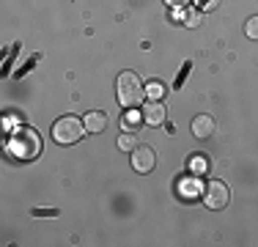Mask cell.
<instances>
[{"label": "cell", "mask_w": 258, "mask_h": 247, "mask_svg": "<svg viewBox=\"0 0 258 247\" xmlns=\"http://www.w3.org/2000/svg\"><path fill=\"white\" fill-rule=\"evenodd\" d=\"M115 91H118V102L121 107H138L146 96V85L140 83V77L135 72H121L118 83H115Z\"/></svg>", "instance_id": "cell-1"}, {"label": "cell", "mask_w": 258, "mask_h": 247, "mask_svg": "<svg viewBox=\"0 0 258 247\" xmlns=\"http://www.w3.org/2000/svg\"><path fill=\"white\" fill-rule=\"evenodd\" d=\"M9 151L17 159H36L41 154V138L33 129H17L9 140Z\"/></svg>", "instance_id": "cell-2"}, {"label": "cell", "mask_w": 258, "mask_h": 247, "mask_svg": "<svg viewBox=\"0 0 258 247\" xmlns=\"http://www.w3.org/2000/svg\"><path fill=\"white\" fill-rule=\"evenodd\" d=\"M83 132H85V124L80 118H75V115H63V118H58L52 124V140L60 146L77 143V140L83 138Z\"/></svg>", "instance_id": "cell-3"}, {"label": "cell", "mask_w": 258, "mask_h": 247, "mask_svg": "<svg viewBox=\"0 0 258 247\" xmlns=\"http://www.w3.org/2000/svg\"><path fill=\"white\" fill-rule=\"evenodd\" d=\"M228 184L225 181H220V178H212V181H206L204 184V203L209 209H225L228 206Z\"/></svg>", "instance_id": "cell-4"}, {"label": "cell", "mask_w": 258, "mask_h": 247, "mask_svg": "<svg viewBox=\"0 0 258 247\" xmlns=\"http://www.w3.org/2000/svg\"><path fill=\"white\" fill-rule=\"evenodd\" d=\"M140 115H143V124H149V127H162L165 118H168V110L159 99H149L140 110Z\"/></svg>", "instance_id": "cell-5"}, {"label": "cell", "mask_w": 258, "mask_h": 247, "mask_svg": "<svg viewBox=\"0 0 258 247\" xmlns=\"http://www.w3.org/2000/svg\"><path fill=\"white\" fill-rule=\"evenodd\" d=\"M154 165H157V154H154V148H149V146H138L132 151V168L138 170V173H149V170H154Z\"/></svg>", "instance_id": "cell-6"}, {"label": "cell", "mask_w": 258, "mask_h": 247, "mask_svg": "<svg viewBox=\"0 0 258 247\" xmlns=\"http://www.w3.org/2000/svg\"><path fill=\"white\" fill-rule=\"evenodd\" d=\"M214 132H217V121H214V115L201 113V115H195V118H192V135H195V138L206 140V138H212Z\"/></svg>", "instance_id": "cell-7"}, {"label": "cell", "mask_w": 258, "mask_h": 247, "mask_svg": "<svg viewBox=\"0 0 258 247\" xmlns=\"http://www.w3.org/2000/svg\"><path fill=\"white\" fill-rule=\"evenodd\" d=\"M85 132H91V135H96V132H104L107 129V115L102 113V110H91V113H85Z\"/></svg>", "instance_id": "cell-8"}, {"label": "cell", "mask_w": 258, "mask_h": 247, "mask_svg": "<svg viewBox=\"0 0 258 247\" xmlns=\"http://www.w3.org/2000/svg\"><path fill=\"white\" fill-rule=\"evenodd\" d=\"M118 148H124V151H129L132 154L135 148H138V138H135V132H124L118 138Z\"/></svg>", "instance_id": "cell-9"}, {"label": "cell", "mask_w": 258, "mask_h": 247, "mask_svg": "<svg viewBox=\"0 0 258 247\" xmlns=\"http://www.w3.org/2000/svg\"><path fill=\"white\" fill-rule=\"evenodd\" d=\"M146 91H149V99H162V94H165L168 88H165V83H159V80H149Z\"/></svg>", "instance_id": "cell-10"}, {"label": "cell", "mask_w": 258, "mask_h": 247, "mask_svg": "<svg viewBox=\"0 0 258 247\" xmlns=\"http://www.w3.org/2000/svg\"><path fill=\"white\" fill-rule=\"evenodd\" d=\"M184 25H187V28H198V25H201V9H198V6L184 11Z\"/></svg>", "instance_id": "cell-11"}, {"label": "cell", "mask_w": 258, "mask_h": 247, "mask_svg": "<svg viewBox=\"0 0 258 247\" xmlns=\"http://www.w3.org/2000/svg\"><path fill=\"white\" fill-rule=\"evenodd\" d=\"M143 121V115H138V113H129L124 121H121V127H124V132H135L138 129V124Z\"/></svg>", "instance_id": "cell-12"}, {"label": "cell", "mask_w": 258, "mask_h": 247, "mask_svg": "<svg viewBox=\"0 0 258 247\" xmlns=\"http://www.w3.org/2000/svg\"><path fill=\"white\" fill-rule=\"evenodd\" d=\"M244 36H247V39H258V17H250L247 22H244Z\"/></svg>", "instance_id": "cell-13"}, {"label": "cell", "mask_w": 258, "mask_h": 247, "mask_svg": "<svg viewBox=\"0 0 258 247\" xmlns=\"http://www.w3.org/2000/svg\"><path fill=\"white\" fill-rule=\"evenodd\" d=\"M195 6L204 9V11H212V9H217V6H220V0H195Z\"/></svg>", "instance_id": "cell-14"}, {"label": "cell", "mask_w": 258, "mask_h": 247, "mask_svg": "<svg viewBox=\"0 0 258 247\" xmlns=\"http://www.w3.org/2000/svg\"><path fill=\"white\" fill-rule=\"evenodd\" d=\"M165 3H168L170 9H184V6L189 3V0H165Z\"/></svg>", "instance_id": "cell-15"}]
</instances>
